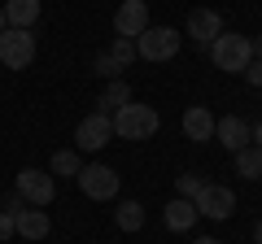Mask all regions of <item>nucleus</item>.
Masks as SVG:
<instances>
[{"label": "nucleus", "instance_id": "nucleus-2", "mask_svg": "<svg viewBox=\"0 0 262 244\" xmlns=\"http://www.w3.org/2000/svg\"><path fill=\"white\" fill-rule=\"evenodd\" d=\"M210 57H214V66L223 70V75H245V66L253 61V44H249V35L223 31V35L210 44Z\"/></svg>", "mask_w": 262, "mask_h": 244}, {"label": "nucleus", "instance_id": "nucleus-28", "mask_svg": "<svg viewBox=\"0 0 262 244\" xmlns=\"http://www.w3.org/2000/svg\"><path fill=\"white\" fill-rule=\"evenodd\" d=\"M253 244H262V223H253Z\"/></svg>", "mask_w": 262, "mask_h": 244}, {"label": "nucleus", "instance_id": "nucleus-14", "mask_svg": "<svg viewBox=\"0 0 262 244\" xmlns=\"http://www.w3.org/2000/svg\"><path fill=\"white\" fill-rule=\"evenodd\" d=\"M13 227H18V235H22V240H44L53 223H48V214H44V209H35V205H31V209H22V214H13Z\"/></svg>", "mask_w": 262, "mask_h": 244}, {"label": "nucleus", "instance_id": "nucleus-18", "mask_svg": "<svg viewBox=\"0 0 262 244\" xmlns=\"http://www.w3.org/2000/svg\"><path fill=\"white\" fill-rule=\"evenodd\" d=\"M232 157H236V175H241V179H249V183H253V179H262V149H253V144H249V149L232 153Z\"/></svg>", "mask_w": 262, "mask_h": 244}, {"label": "nucleus", "instance_id": "nucleus-12", "mask_svg": "<svg viewBox=\"0 0 262 244\" xmlns=\"http://www.w3.org/2000/svg\"><path fill=\"white\" fill-rule=\"evenodd\" d=\"M184 135L192 144L214 140V113H210L206 105H188V109H184Z\"/></svg>", "mask_w": 262, "mask_h": 244}, {"label": "nucleus", "instance_id": "nucleus-20", "mask_svg": "<svg viewBox=\"0 0 262 244\" xmlns=\"http://www.w3.org/2000/svg\"><path fill=\"white\" fill-rule=\"evenodd\" d=\"M105 53L114 57V66H131V61H140V57H136V39H122V35H114V44L105 48Z\"/></svg>", "mask_w": 262, "mask_h": 244}, {"label": "nucleus", "instance_id": "nucleus-23", "mask_svg": "<svg viewBox=\"0 0 262 244\" xmlns=\"http://www.w3.org/2000/svg\"><path fill=\"white\" fill-rule=\"evenodd\" d=\"M9 235H18V227H13V214H9V209H0V244L9 240Z\"/></svg>", "mask_w": 262, "mask_h": 244}, {"label": "nucleus", "instance_id": "nucleus-13", "mask_svg": "<svg viewBox=\"0 0 262 244\" xmlns=\"http://www.w3.org/2000/svg\"><path fill=\"white\" fill-rule=\"evenodd\" d=\"M5 9V27H13V31H31L39 22V0H9V5H0Z\"/></svg>", "mask_w": 262, "mask_h": 244}, {"label": "nucleus", "instance_id": "nucleus-21", "mask_svg": "<svg viewBox=\"0 0 262 244\" xmlns=\"http://www.w3.org/2000/svg\"><path fill=\"white\" fill-rule=\"evenodd\" d=\"M206 183H210V179H201V175H192V170H184V175H175V192H179V197H184V201H192L196 192L206 188Z\"/></svg>", "mask_w": 262, "mask_h": 244}, {"label": "nucleus", "instance_id": "nucleus-1", "mask_svg": "<svg viewBox=\"0 0 262 244\" xmlns=\"http://www.w3.org/2000/svg\"><path fill=\"white\" fill-rule=\"evenodd\" d=\"M158 127H162V113L153 109V105L127 101L118 113H114V135H118V140H153Z\"/></svg>", "mask_w": 262, "mask_h": 244}, {"label": "nucleus", "instance_id": "nucleus-7", "mask_svg": "<svg viewBox=\"0 0 262 244\" xmlns=\"http://www.w3.org/2000/svg\"><path fill=\"white\" fill-rule=\"evenodd\" d=\"M110 140H114V118H105L96 109L88 118H79V127H75V149L79 153H101Z\"/></svg>", "mask_w": 262, "mask_h": 244}, {"label": "nucleus", "instance_id": "nucleus-16", "mask_svg": "<svg viewBox=\"0 0 262 244\" xmlns=\"http://www.w3.org/2000/svg\"><path fill=\"white\" fill-rule=\"evenodd\" d=\"M127 101H131V87L122 83V79H110V83H105V92H101V101H96V113L114 118V113H118Z\"/></svg>", "mask_w": 262, "mask_h": 244}, {"label": "nucleus", "instance_id": "nucleus-9", "mask_svg": "<svg viewBox=\"0 0 262 244\" xmlns=\"http://www.w3.org/2000/svg\"><path fill=\"white\" fill-rule=\"evenodd\" d=\"M144 31H149V5L144 0H122L118 9H114V35L140 39Z\"/></svg>", "mask_w": 262, "mask_h": 244}, {"label": "nucleus", "instance_id": "nucleus-5", "mask_svg": "<svg viewBox=\"0 0 262 244\" xmlns=\"http://www.w3.org/2000/svg\"><path fill=\"white\" fill-rule=\"evenodd\" d=\"M35 53H39V44H35L31 31H13V27L0 31V61L9 70H27L35 61Z\"/></svg>", "mask_w": 262, "mask_h": 244}, {"label": "nucleus", "instance_id": "nucleus-17", "mask_svg": "<svg viewBox=\"0 0 262 244\" xmlns=\"http://www.w3.org/2000/svg\"><path fill=\"white\" fill-rule=\"evenodd\" d=\"M114 227H118V231H140L144 227V205L140 201H118V205H114Z\"/></svg>", "mask_w": 262, "mask_h": 244}, {"label": "nucleus", "instance_id": "nucleus-24", "mask_svg": "<svg viewBox=\"0 0 262 244\" xmlns=\"http://www.w3.org/2000/svg\"><path fill=\"white\" fill-rule=\"evenodd\" d=\"M0 209H9V214H22V209H27V201H22V192H9Z\"/></svg>", "mask_w": 262, "mask_h": 244}, {"label": "nucleus", "instance_id": "nucleus-6", "mask_svg": "<svg viewBox=\"0 0 262 244\" xmlns=\"http://www.w3.org/2000/svg\"><path fill=\"white\" fill-rule=\"evenodd\" d=\"M13 192H22V201H27V205L44 209L48 201L57 197V179L48 175V170H35V166H27V170H18V179H13Z\"/></svg>", "mask_w": 262, "mask_h": 244}, {"label": "nucleus", "instance_id": "nucleus-30", "mask_svg": "<svg viewBox=\"0 0 262 244\" xmlns=\"http://www.w3.org/2000/svg\"><path fill=\"white\" fill-rule=\"evenodd\" d=\"M0 31H5V9H0Z\"/></svg>", "mask_w": 262, "mask_h": 244}, {"label": "nucleus", "instance_id": "nucleus-15", "mask_svg": "<svg viewBox=\"0 0 262 244\" xmlns=\"http://www.w3.org/2000/svg\"><path fill=\"white\" fill-rule=\"evenodd\" d=\"M196 218H201V214H196V205H192V201L175 197V201L166 205V214H162V223H166L170 231H192V223H196Z\"/></svg>", "mask_w": 262, "mask_h": 244}, {"label": "nucleus", "instance_id": "nucleus-3", "mask_svg": "<svg viewBox=\"0 0 262 244\" xmlns=\"http://www.w3.org/2000/svg\"><path fill=\"white\" fill-rule=\"evenodd\" d=\"M179 44H184V35H179L175 27H149L136 39V57H140V61H170V57L179 53Z\"/></svg>", "mask_w": 262, "mask_h": 244}, {"label": "nucleus", "instance_id": "nucleus-27", "mask_svg": "<svg viewBox=\"0 0 262 244\" xmlns=\"http://www.w3.org/2000/svg\"><path fill=\"white\" fill-rule=\"evenodd\" d=\"M249 44H253V61H262V35H253Z\"/></svg>", "mask_w": 262, "mask_h": 244}, {"label": "nucleus", "instance_id": "nucleus-11", "mask_svg": "<svg viewBox=\"0 0 262 244\" xmlns=\"http://www.w3.org/2000/svg\"><path fill=\"white\" fill-rule=\"evenodd\" d=\"M214 140L223 144L227 153L249 149V122H245V118H236V113H227V118H214Z\"/></svg>", "mask_w": 262, "mask_h": 244}, {"label": "nucleus", "instance_id": "nucleus-25", "mask_svg": "<svg viewBox=\"0 0 262 244\" xmlns=\"http://www.w3.org/2000/svg\"><path fill=\"white\" fill-rule=\"evenodd\" d=\"M245 79H249V87H262V61H249L245 66Z\"/></svg>", "mask_w": 262, "mask_h": 244}, {"label": "nucleus", "instance_id": "nucleus-22", "mask_svg": "<svg viewBox=\"0 0 262 244\" xmlns=\"http://www.w3.org/2000/svg\"><path fill=\"white\" fill-rule=\"evenodd\" d=\"M92 75H101V79H118V66H114V57H110V53H96Z\"/></svg>", "mask_w": 262, "mask_h": 244}, {"label": "nucleus", "instance_id": "nucleus-29", "mask_svg": "<svg viewBox=\"0 0 262 244\" xmlns=\"http://www.w3.org/2000/svg\"><path fill=\"white\" fill-rule=\"evenodd\" d=\"M192 244H219V240H210V235H201V240H192Z\"/></svg>", "mask_w": 262, "mask_h": 244}, {"label": "nucleus", "instance_id": "nucleus-19", "mask_svg": "<svg viewBox=\"0 0 262 244\" xmlns=\"http://www.w3.org/2000/svg\"><path fill=\"white\" fill-rule=\"evenodd\" d=\"M79 170H83L79 149H57V153H53V166H48V175H70V179H79Z\"/></svg>", "mask_w": 262, "mask_h": 244}, {"label": "nucleus", "instance_id": "nucleus-10", "mask_svg": "<svg viewBox=\"0 0 262 244\" xmlns=\"http://www.w3.org/2000/svg\"><path fill=\"white\" fill-rule=\"evenodd\" d=\"M184 31H188V39H192L196 48H206V53H210V44L223 35V13H219V9H192Z\"/></svg>", "mask_w": 262, "mask_h": 244}, {"label": "nucleus", "instance_id": "nucleus-8", "mask_svg": "<svg viewBox=\"0 0 262 244\" xmlns=\"http://www.w3.org/2000/svg\"><path fill=\"white\" fill-rule=\"evenodd\" d=\"M192 205H196V214H201V218H214V223H223V218L236 214V192L223 188V183H206V188L192 197Z\"/></svg>", "mask_w": 262, "mask_h": 244}, {"label": "nucleus", "instance_id": "nucleus-26", "mask_svg": "<svg viewBox=\"0 0 262 244\" xmlns=\"http://www.w3.org/2000/svg\"><path fill=\"white\" fill-rule=\"evenodd\" d=\"M249 144H253V149H262V122H258V127H249Z\"/></svg>", "mask_w": 262, "mask_h": 244}, {"label": "nucleus", "instance_id": "nucleus-4", "mask_svg": "<svg viewBox=\"0 0 262 244\" xmlns=\"http://www.w3.org/2000/svg\"><path fill=\"white\" fill-rule=\"evenodd\" d=\"M79 188H83L88 201H114V197H118V188H122V179H118V170H114V166L92 161V166L79 170Z\"/></svg>", "mask_w": 262, "mask_h": 244}]
</instances>
